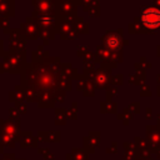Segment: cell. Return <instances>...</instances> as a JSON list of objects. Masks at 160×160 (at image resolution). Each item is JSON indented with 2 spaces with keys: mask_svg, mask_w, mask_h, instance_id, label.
I'll use <instances>...</instances> for the list:
<instances>
[{
  "mask_svg": "<svg viewBox=\"0 0 160 160\" xmlns=\"http://www.w3.org/2000/svg\"><path fill=\"white\" fill-rule=\"evenodd\" d=\"M142 21L149 28H156L160 25V11L156 9H146L142 12Z\"/></svg>",
  "mask_w": 160,
  "mask_h": 160,
  "instance_id": "1",
  "label": "cell"
}]
</instances>
